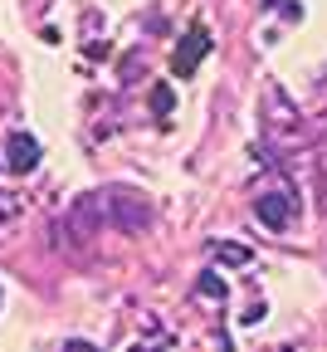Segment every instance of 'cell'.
<instances>
[{
	"mask_svg": "<svg viewBox=\"0 0 327 352\" xmlns=\"http://www.w3.org/2000/svg\"><path fill=\"white\" fill-rule=\"evenodd\" d=\"M210 54V30L205 25H191L185 30V39L176 44V59H171V74L176 78H191L196 69H201V59Z\"/></svg>",
	"mask_w": 327,
	"mask_h": 352,
	"instance_id": "3",
	"label": "cell"
},
{
	"mask_svg": "<svg viewBox=\"0 0 327 352\" xmlns=\"http://www.w3.org/2000/svg\"><path fill=\"white\" fill-rule=\"evenodd\" d=\"M5 166H10V171H20V176L39 166V142L30 138V132H15V138L5 142Z\"/></svg>",
	"mask_w": 327,
	"mask_h": 352,
	"instance_id": "5",
	"label": "cell"
},
{
	"mask_svg": "<svg viewBox=\"0 0 327 352\" xmlns=\"http://www.w3.org/2000/svg\"><path fill=\"white\" fill-rule=\"evenodd\" d=\"M64 352H103V347H98V342H83V338H69Z\"/></svg>",
	"mask_w": 327,
	"mask_h": 352,
	"instance_id": "9",
	"label": "cell"
},
{
	"mask_svg": "<svg viewBox=\"0 0 327 352\" xmlns=\"http://www.w3.org/2000/svg\"><path fill=\"white\" fill-rule=\"evenodd\" d=\"M254 215L264 220V230H289V220H293V201L289 196H278V191H264L254 201Z\"/></svg>",
	"mask_w": 327,
	"mask_h": 352,
	"instance_id": "4",
	"label": "cell"
},
{
	"mask_svg": "<svg viewBox=\"0 0 327 352\" xmlns=\"http://www.w3.org/2000/svg\"><path fill=\"white\" fill-rule=\"evenodd\" d=\"M201 294H220V298H225V284H220V274H201Z\"/></svg>",
	"mask_w": 327,
	"mask_h": 352,
	"instance_id": "8",
	"label": "cell"
},
{
	"mask_svg": "<svg viewBox=\"0 0 327 352\" xmlns=\"http://www.w3.org/2000/svg\"><path fill=\"white\" fill-rule=\"evenodd\" d=\"M10 215H20V196H5V191H0V226H5Z\"/></svg>",
	"mask_w": 327,
	"mask_h": 352,
	"instance_id": "7",
	"label": "cell"
},
{
	"mask_svg": "<svg viewBox=\"0 0 327 352\" xmlns=\"http://www.w3.org/2000/svg\"><path fill=\"white\" fill-rule=\"evenodd\" d=\"M210 250H215V259H220V264H235V270H240V264H249V250H245V245H235V240L210 245Z\"/></svg>",
	"mask_w": 327,
	"mask_h": 352,
	"instance_id": "6",
	"label": "cell"
},
{
	"mask_svg": "<svg viewBox=\"0 0 327 352\" xmlns=\"http://www.w3.org/2000/svg\"><path fill=\"white\" fill-rule=\"evenodd\" d=\"M103 220L122 235H147L152 230V201L132 186H103Z\"/></svg>",
	"mask_w": 327,
	"mask_h": 352,
	"instance_id": "1",
	"label": "cell"
},
{
	"mask_svg": "<svg viewBox=\"0 0 327 352\" xmlns=\"http://www.w3.org/2000/svg\"><path fill=\"white\" fill-rule=\"evenodd\" d=\"M103 226H108V220H103V196L88 191V196L74 201V210H69V220H64V240H69V245H83L93 230H103Z\"/></svg>",
	"mask_w": 327,
	"mask_h": 352,
	"instance_id": "2",
	"label": "cell"
}]
</instances>
